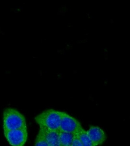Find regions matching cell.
Masks as SVG:
<instances>
[{
    "label": "cell",
    "mask_w": 130,
    "mask_h": 146,
    "mask_svg": "<svg viewBox=\"0 0 130 146\" xmlns=\"http://www.w3.org/2000/svg\"><path fill=\"white\" fill-rule=\"evenodd\" d=\"M70 46L69 45H67V46H66V48L67 49H69L70 48Z\"/></svg>",
    "instance_id": "7c38bea8"
},
{
    "label": "cell",
    "mask_w": 130,
    "mask_h": 146,
    "mask_svg": "<svg viewBox=\"0 0 130 146\" xmlns=\"http://www.w3.org/2000/svg\"><path fill=\"white\" fill-rule=\"evenodd\" d=\"M83 128L80 122L67 113L62 112L60 131L77 135Z\"/></svg>",
    "instance_id": "277c9868"
},
{
    "label": "cell",
    "mask_w": 130,
    "mask_h": 146,
    "mask_svg": "<svg viewBox=\"0 0 130 146\" xmlns=\"http://www.w3.org/2000/svg\"><path fill=\"white\" fill-rule=\"evenodd\" d=\"M76 135L60 131L59 139L60 146H71Z\"/></svg>",
    "instance_id": "52a82bcc"
},
{
    "label": "cell",
    "mask_w": 130,
    "mask_h": 146,
    "mask_svg": "<svg viewBox=\"0 0 130 146\" xmlns=\"http://www.w3.org/2000/svg\"><path fill=\"white\" fill-rule=\"evenodd\" d=\"M71 146H83L77 135H76V137H75V139H74V141H73Z\"/></svg>",
    "instance_id": "30bf717a"
},
{
    "label": "cell",
    "mask_w": 130,
    "mask_h": 146,
    "mask_svg": "<svg viewBox=\"0 0 130 146\" xmlns=\"http://www.w3.org/2000/svg\"><path fill=\"white\" fill-rule=\"evenodd\" d=\"M61 10L63 12H66V11H67V8L66 7V6H63L62 7Z\"/></svg>",
    "instance_id": "8fae6325"
},
{
    "label": "cell",
    "mask_w": 130,
    "mask_h": 146,
    "mask_svg": "<svg viewBox=\"0 0 130 146\" xmlns=\"http://www.w3.org/2000/svg\"><path fill=\"white\" fill-rule=\"evenodd\" d=\"M87 132L96 146L102 144L107 139L105 133L102 129L99 127L91 126Z\"/></svg>",
    "instance_id": "5b68a950"
},
{
    "label": "cell",
    "mask_w": 130,
    "mask_h": 146,
    "mask_svg": "<svg viewBox=\"0 0 130 146\" xmlns=\"http://www.w3.org/2000/svg\"><path fill=\"white\" fill-rule=\"evenodd\" d=\"M83 146H96L91 140L87 131L82 128L76 135Z\"/></svg>",
    "instance_id": "ba28073f"
},
{
    "label": "cell",
    "mask_w": 130,
    "mask_h": 146,
    "mask_svg": "<svg viewBox=\"0 0 130 146\" xmlns=\"http://www.w3.org/2000/svg\"><path fill=\"white\" fill-rule=\"evenodd\" d=\"M63 112L54 109L44 111L35 117L40 128L44 130L60 131V124Z\"/></svg>",
    "instance_id": "6da1fadb"
},
{
    "label": "cell",
    "mask_w": 130,
    "mask_h": 146,
    "mask_svg": "<svg viewBox=\"0 0 130 146\" xmlns=\"http://www.w3.org/2000/svg\"><path fill=\"white\" fill-rule=\"evenodd\" d=\"M5 136L11 146H24L28 137L27 127L3 131Z\"/></svg>",
    "instance_id": "3957f363"
},
{
    "label": "cell",
    "mask_w": 130,
    "mask_h": 146,
    "mask_svg": "<svg viewBox=\"0 0 130 146\" xmlns=\"http://www.w3.org/2000/svg\"><path fill=\"white\" fill-rule=\"evenodd\" d=\"M34 146H49L47 142L45 133L43 129L40 128L35 139Z\"/></svg>",
    "instance_id": "9c48e42d"
},
{
    "label": "cell",
    "mask_w": 130,
    "mask_h": 146,
    "mask_svg": "<svg viewBox=\"0 0 130 146\" xmlns=\"http://www.w3.org/2000/svg\"><path fill=\"white\" fill-rule=\"evenodd\" d=\"M27 127L26 119L17 110L7 108L3 113V131Z\"/></svg>",
    "instance_id": "7a4b0ae2"
},
{
    "label": "cell",
    "mask_w": 130,
    "mask_h": 146,
    "mask_svg": "<svg viewBox=\"0 0 130 146\" xmlns=\"http://www.w3.org/2000/svg\"><path fill=\"white\" fill-rule=\"evenodd\" d=\"M43 130L45 133L47 142L49 146H60L59 139L60 131Z\"/></svg>",
    "instance_id": "8992f818"
}]
</instances>
